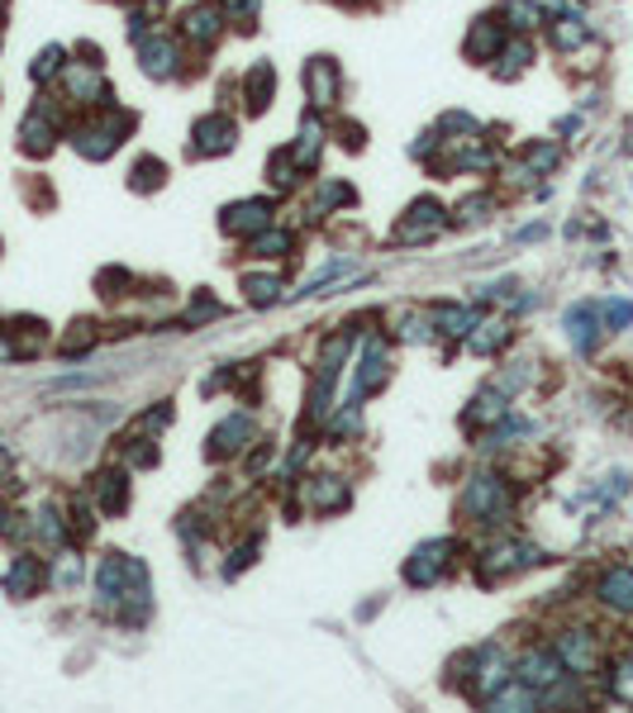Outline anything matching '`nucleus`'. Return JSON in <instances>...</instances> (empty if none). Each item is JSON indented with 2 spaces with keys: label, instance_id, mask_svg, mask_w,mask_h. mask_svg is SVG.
<instances>
[{
  "label": "nucleus",
  "instance_id": "obj_1",
  "mask_svg": "<svg viewBox=\"0 0 633 713\" xmlns=\"http://www.w3.org/2000/svg\"><path fill=\"white\" fill-rule=\"evenodd\" d=\"M134 124H138L134 109H124V105H115V101H105L101 109H86L82 119H72V124H68V143L86 157V162H105V157H115L120 143L134 134Z\"/></svg>",
  "mask_w": 633,
  "mask_h": 713
},
{
  "label": "nucleus",
  "instance_id": "obj_2",
  "mask_svg": "<svg viewBox=\"0 0 633 713\" xmlns=\"http://www.w3.org/2000/svg\"><path fill=\"white\" fill-rule=\"evenodd\" d=\"M463 518L467 523H486V528H500V523H510V514H515V485L505 481V475H496V471H477L467 481V490H463Z\"/></svg>",
  "mask_w": 633,
  "mask_h": 713
},
{
  "label": "nucleus",
  "instance_id": "obj_3",
  "mask_svg": "<svg viewBox=\"0 0 633 713\" xmlns=\"http://www.w3.org/2000/svg\"><path fill=\"white\" fill-rule=\"evenodd\" d=\"M68 109H62L53 95H39L34 105L24 109V119H20V153L29 157H49L58 148V138H68Z\"/></svg>",
  "mask_w": 633,
  "mask_h": 713
},
{
  "label": "nucleus",
  "instance_id": "obj_4",
  "mask_svg": "<svg viewBox=\"0 0 633 713\" xmlns=\"http://www.w3.org/2000/svg\"><path fill=\"white\" fill-rule=\"evenodd\" d=\"M58 95L68 101L72 109H101L110 101V82H105V67L101 62H62L58 72Z\"/></svg>",
  "mask_w": 633,
  "mask_h": 713
},
{
  "label": "nucleus",
  "instance_id": "obj_5",
  "mask_svg": "<svg viewBox=\"0 0 633 713\" xmlns=\"http://www.w3.org/2000/svg\"><path fill=\"white\" fill-rule=\"evenodd\" d=\"M225 24H229L225 0H191V6H181V14H177V39L205 53V48H215L225 39Z\"/></svg>",
  "mask_w": 633,
  "mask_h": 713
},
{
  "label": "nucleus",
  "instance_id": "obj_6",
  "mask_svg": "<svg viewBox=\"0 0 633 713\" xmlns=\"http://www.w3.org/2000/svg\"><path fill=\"white\" fill-rule=\"evenodd\" d=\"M134 53H138L144 76H153V82H172V76L181 72V62H186V43L172 34V29H153V34H144L134 43Z\"/></svg>",
  "mask_w": 633,
  "mask_h": 713
},
{
  "label": "nucleus",
  "instance_id": "obj_7",
  "mask_svg": "<svg viewBox=\"0 0 633 713\" xmlns=\"http://www.w3.org/2000/svg\"><path fill=\"white\" fill-rule=\"evenodd\" d=\"M538 557H543V552H538L533 543H525V537H505V543L477 552V580L496 585L505 576H515V570H529Z\"/></svg>",
  "mask_w": 633,
  "mask_h": 713
},
{
  "label": "nucleus",
  "instance_id": "obj_8",
  "mask_svg": "<svg viewBox=\"0 0 633 713\" xmlns=\"http://www.w3.org/2000/svg\"><path fill=\"white\" fill-rule=\"evenodd\" d=\"M552 652L562 657L567 675H577V680L600 671V642H595L591 628H562L558 638H552Z\"/></svg>",
  "mask_w": 633,
  "mask_h": 713
},
{
  "label": "nucleus",
  "instance_id": "obj_9",
  "mask_svg": "<svg viewBox=\"0 0 633 713\" xmlns=\"http://www.w3.org/2000/svg\"><path fill=\"white\" fill-rule=\"evenodd\" d=\"M234 143H239V124H234L229 109H210V115H200L191 124L196 157H225V153H234Z\"/></svg>",
  "mask_w": 633,
  "mask_h": 713
},
{
  "label": "nucleus",
  "instance_id": "obj_10",
  "mask_svg": "<svg viewBox=\"0 0 633 713\" xmlns=\"http://www.w3.org/2000/svg\"><path fill=\"white\" fill-rule=\"evenodd\" d=\"M448 566H453V543H448V537H429V543H419L405 557V585L424 590V585H434V580L448 576Z\"/></svg>",
  "mask_w": 633,
  "mask_h": 713
},
{
  "label": "nucleus",
  "instance_id": "obj_11",
  "mask_svg": "<svg viewBox=\"0 0 633 713\" xmlns=\"http://www.w3.org/2000/svg\"><path fill=\"white\" fill-rule=\"evenodd\" d=\"M443 229H448V210H443V200L419 196V200H409V210L401 219V229H395V238H401V243H434Z\"/></svg>",
  "mask_w": 633,
  "mask_h": 713
},
{
  "label": "nucleus",
  "instance_id": "obj_12",
  "mask_svg": "<svg viewBox=\"0 0 633 713\" xmlns=\"http://www.w3.org/2000/svg\"><path fill=\"white\" fill-rule=\"evenodd\" d=\"M510 675L515 671H510V661H505V652L496 642H486V647L471 652V685H467V694H471V700H490V694H496Z\"/></svg>",
  "mask_w": 633,
  "mask_h": 713
},
{
  "label": "nucleus",
  "instance_id": "obj_13",
  "mask_svg": "<svg viewBox=\"0 0 633 713\" xmlns=\"http://www.w3.org/2000/svg\"><path fill=\"white\" fill-rule=\"evenodd\" d=\"M277 219V200H267V196H258V200H234L225 214H219V229H225L229 238H252V233H262L267 224Z\"/></svg>",
  "mask_w": 633,
  "mask_h": 713
},
{
  "label": "nucleus",
  "instance_id": "obj_14",
  "mask_svg": "<svg viewBox=\"0 0 633 713\" xmlns=\"http://www.w3.org/2000/svg\"><path fill=\"white\" fill-rule=\"evenodd\" d=\"M252 433H258V419H252L248 409H239V415H229V419H219L210 428V457H215V462H229V457H239L248 448Z\"/></svg>",
  "mask_w": 633,
  "mask_h": 713
},
{
  "label": "nucleus",
  "instance_id": "obj_15",
  "mask_svg": "<svg viewBox=\"0 0 633 713\" xmlns=\"http://www.w3.org/2000/svg\"><path fill=\"white\" fill-rule=\"evenodd\" d=\"M339 86H343V76H339V62L334 57H310L305 62V101L310 109H334L339 105Z\"/></svg>",
  "mask_w": 633,
  "mask_h": 713
},
{
  "label": "nucleus",
  "instance_id": "obj_16",
  "mask_svg": "<svg viewBox=\"0 0 633 713\" xmlns=\"http://www.w3.org/2000/svg\"><path fill=\"white\" fill-rule=\"evenodd\" d=\"M515 675L525 680V685H533L538 694H543V690H552V685H558V680L567 675V665H562V657L552 652V647H529V652L515 661Z\"/></svg>",
  "mask_w": 633,
  "mask_h": 713
},
{
  "label": "nucleus",
  "instance_id": "obj_17",
  "mask_svg": "<svg viewBox=\"0 0 633 713\" xmlns=\"http://www.w3.org/2000/svg\"><path fill=\"white\" fill-rule=\"evenodd\" d=\"M505 39H510V29H505V20H500V14H481V20L467 29V39H463V53H467L471 62H477V67H481V62L490 67V62H496V53L505 48Z\"/></svg>",
  "mask_w": 633,
  "mask_h": 713
},
{
  "label": "nucleus",
  "instance_id": "obj_18",
  "mask_svg": "<svg viewBox=\"0 0 633 713\" xmlns=\"http://www.w3.org/2000/svg\"><path fill=\"white\" fill-rule=\"evenodd\" d=\"M91 504H96L101 514L120 518L124 510H129V471L110 466V471H96V475H91Z\"/></svg>",
  "mask_w": 633,
  "mask_h": 713
},
{
  "label": "nucleus",
  "instance_id": "obj_19",
  "mask_svg": "<svg viewBox=\"0 0 633 713\" xmlns=\"http://www.w3.org/2000/svg\"><path fill=\"white\" fill-rule=\"evenodd\" d=\"M43 585H49V566H43V557L20 552L6 570V595L10 599H34V595H43Z\"/></svg>",
  "mask_w": 633,
  "mask_h": 713
},
{
  "label": "nucleus",
  "instance_id": "obj_20",
  "mask_svg": "<svg viewBox=\"0 0 633 713\" xmlns=\"http://www.w3.org/2000/svg\"><path fill=\"white\" fill-rule=\"evenodd\" d=\"M543 29H548V43H552V53H581V48L595 39V29L585 24V14H577V10H562V14H552V20H548Z\"/></svg>",
  "mask_w": 633,
  "mask_h": 713
},
{
  "label": "nucleus",
  "instance_id": "obj_21",
  "mask_svg": "<svg viewBox=\"0 0 633 713\" xmlns=\"http://www.w3.org/2000/svg\"><path fill=\"white\" fill-rule=\"evenodd\" d=\"M324 143H329V124L320 119V109H310V115L300 119L295 138H291L295 167H300V171H314V162H320V153H324Z\"/></svg>",
  "mask_w": 633,
  "mask_h": 713
},
{
  "label": "nucleus",
  "instance_id": "obj_22",
  "mask_svg": "<svg viewBox=\"0 0 633 713\" xmlns=\"http://www.w3.org/2000/svg\"><path fill=\"white\" fill-rule=\"evenodd\" d=\"M562 328H567V338H572L577 353L591 357L595 343H600V328H605V319H600V305H572L562 314Z\"/></svg>",
  "mask_w": 633,
  "mask_h": 713
},
{
  "label": "nucleus",
  "instance_id": "obj_23",
  "mask_svg": "<svg viewBox=\"0 0 633 713\" xmlns=\"http://www.w3.org/2000/svg\"><path fill=\"white\" fill-rule=\"evenodd\" d=\"M272 101H277V67L267 57H258L243 72V105H248V115H267Z\"/></svg>",
  "mask_w": 633,
  "mask_h": 713
},
{
  "label": "nucleus",
  "instance_id": "obj_24",
  "mask_svg": "<svg viewBox=\"0 0 633 713\" xmlns=\"http://www.w3.org/2000/svg\"><path fill=\"white\" fill-rule=\"evenodd\" d=\"M595 599L614 614H633V566H610L595 585Z\"/></svg>",
  "mask_w": 633,
  "mask_h": 713
},
{
  "label": "nucleus",
  "instance_id": "obj_25",
  "mask_svg": "<svg viewBox=\"0 0 633 713\" xmlns=\"http://www.w3.org/2000/svg\"><path fill=\"white\" fill-rule=\"evenodd\" d=\"M505 415H510V395H505L500 386H486V390L471 395L463 423L467 428H490V423H505Z\"/></svg>",
  "mask_w": 633,
  "mask_h": 713
},
{
  "label": "nucleus",
  "instance_id": "obj_26",
  "mask_svg": "<svg viewBox=\"0 0 633 713\" xmlns=\"http://www.w3.org/2000/svg\"><path fill=\"white\" fill-rule=\"evenodd\" d=\"M391 376V361H386V343L382 338H372L367 343V353H362L357 361V386H353V405H362V395H372L382 380Z\"/></svg>",
  "mask_w": 633,
  "mask_h": 713
},
{
  "label": "nucleus",
  "instance_id": "obj_27",
  "mask_svg": "<svg viewBox=\"0 0 633 713\" xmlns=\"http://www.w3.org/2000/svg\"><path fill=\"white\" fill-rule=\"evenodd\" d=\"M500 20H505V29H510V34H538V29L548 24V10L538 6V0H500Z\"/></svg>",
  "mask_w": 633,
  "mask_h": 713
},
{
  "label": "nucleus",
  "instance_id": "obj_28",
  "mask_svg": "<svg viewBox=\"0 0 633 713\" xmlns=\"http://www.w3.org/2000/svg\"><path fill=\"white\" fill-rule=\"evenodd\" d=\"M533 62V43H529V34H510L505 39V48L496 53V62H490V72L500 76V82H515L519 72H525Z\"/></svg>",
  "mask_w": 633,
  "mask_h": 713
},
{
  "label": "nucleus",
  "instance_id": "obj_29",
  "mask_svg": "<svg viewBox=\"0 0 633 713\" xmlns=\"http://www.w3.org/2000/svg\"><path fill=\"white\" fill-rule=\"evenodd\" d=\"M515 338V328L510 324H505V319H477V324H471L467 328V347H471V353H477V357H496L500 353V347L505 343H510Z\"/></svg>",
  "mask_w": 633,
  "mask_h": 713
},
{
  "label": "nucleus",
  "instance_id": "obj_30",
  "mask_svg": "<svg viewBox=\"0 0 633 713\" xmlns=\"http://www.w3.org/2000/svg\"><path fill=\"white\" fill-rule=\"evenodd\" d=\"M347 500H353V495H347V485H343V475H314V481H310V504H314V510H347Z\"/></svg>",
  "mask_w": 633,
  "mask_h": 713
},
{
  "label": "nucleus",
  "instance_id": "obj_31",
  "mask_svg": "<svg viewBox=\"0 0 633 713\" xmlns=\"http://www.w3.org/2000/svg\"><path fill=\"white\" fill-rule=\"evenodd\" d=\"M291 248H295V238H291L287 229H277V224H267L262 233L248 238V252H252V258H291Z\"/></svg>",
  "mask_w": 633,
  "mask_h": 713
},
{
  "label": "nucleus",
  "instance_id": "obj_32",
  "mask_svg": "<svg viewBox=\"0 0 633 713\" xmlns=\"http://www.w3.org/2000/svg\"><path fill=\"white\" fill-rule=\"evenodd\" d=\"M243 295L252 310H267V305H277V300H287V281L281 276H243Z\"/></svg>",
  "mask_w": 633,
  "mask_h": 713
},
{
  "label": "nucleus",
  "instance_id": "obj_33",
  "mask_svg": "<svg viewBox=\"0 0 633 713\" xmlns=\"http://www.w3.org/2000/svg\"><path fill=\"white\" fill-rule=\"evenodd\" d=\"M29 528H34V533H39L49 547H62V543H68V537H72V528H68V518H62L58 504H43V510L34 514V523H29Z\"/></svg>",
  "mask_w": 633,
  "mask_h": 713
},
{
  "label": "nucleus",
  "instance_id": "obj_34",
  "mask_svg": "<svg viewBox=\"0 0 633 713\" xmlns=\"http://www.w3.org/2000/svg\"><path fill=\"white\" fill-rule=\"evenodd\" d=\"M519 162L533 167L538 177H543V171H558L562 148H558V143H548V138H533V143H525V148H519Z\"/></svg>",
  "mask_w": 633,
  "mask_h": 713
},
{
  "label": "nucleus",
  "instance_id": "obj_35",
  "mask_svg": "<svg viewBox=\"0 0 633 713\" xmlns=\"http://www.w3.org/2000/svg\"><path fill=\"white\" fill-rule=\"evenodd\" d=\"M62 62H68V48H62V43H49V48H43V53L34 57V67H29V76H34V86H49V82H58Z\"/></svg>",
  "mask_w": 633,
  "mask_h": 713
},
{
  "label": "nucleus",
  "instance_id": "obj_36",
  "mask_svg": "<svg viewBox=\"0 0 633 713\" xmlns=\"http://www.w3.org/2000/svg\"><path fill=\"white\" fill-rule=\"evenodd\" d=\"M477 324V310H463V305H443L434 314V328L448 333V338H467V328Z\"/></svg>",
  "mask_w": 633,
  "mask_h": 713
},
{
  "label": "nucleus",
  "instance_id": "obj_37",
  "mask_svg": "<svg viewBox=\"0 0 633 713\" xmlns=\"http://www.w3.org/2000/svg\"><path fill=\"white\" fill-rule=\"evenodd\" d=\"M314 200H320V205H314L310 214H320V210H347V205L357 200V190L347 186V181H320V190H314Z\"/></svg>",
  "mask_w": 633,
  "mask_h": 713
},
{
  "label": "nucleus",
  "instance_id": "obj_38",
  "mask_svg": "<svg viewBox=\"0 0 633 713\" xmlns=\"http://www.w3.org/2000/svg\"><path fill=\"white\" fill-rule=\"evenodd\" d=\"M353 272H357L353 262H329L324 272H314V276L305 281V291H295V295H320V291H329V285H339L343 276H353Z\"/></svg>",
  "mask_w": 633,
  "mask_h": 713
},
{
  "label": "nucleus",
  "instance_id": "obj_39",
  "mask_svg": "<svg viewBox=\"0 0 633 713\" xmlns=\"http://www.w3.org/2000/svg\"><path fill=\"white\" fill-rule=\"evenodd\" d=\"M267 177H272V186H277V190H287V186H295V177H300V167H295V157H291V148H277V153H272V162H267Z\"/></svg>",
  "mask_w": 633,
  "mask_h": 713
},
{
  "label": "nucleus",
  "instance_id": "obj_40",
  "mask_svg": "<svg viewBox=\"0 0 633 713\" xmlns=\"http://www.w3.org/2000/svg\"><path fill=\"white\" fill-rule=\"evenodd\" d=\"M163 177H167V167L157 162V157H144V162H134L129 186H134V190H157V186H163Z\"/></svg>",
  "mask_w": 633,
  "mask_h": 713
},
{
  "label": "nucleus",
  "instance_id": "obj_41",
  "mask_svg": "<svg viewBox=\"0 0 633 713\" xmlns=\"http://www.w3.org/2000/svg\"><path fill=\"white\" fill-rule=\"evenodd\" d=\"M91 347H96V328H91V324H72V333L58 343V353L62 357H82V353H91Z\"/></svg>",
  "mask_w": 633,
  "mask_h": 713
},
{
  "label": "nucleus",
  "instance_id": "obj_42",
  "mask_svg": "<svg viewBox=\"0 0 633 713\" xmlns=\"http://www.w3.org/2000/svg\"><path fill=\"white\" fill-rule=\"evenodd\" d=\"M610 690H614V700L633 704V652L614 661V671H610Z\"/></svg>",
  "mask_w": 633,
  "mask_h": 713
},
{
  "label": "nucleus",
  "instance_id": "obj_43",
  "mask_svg": "<svg viewBox=\"0 0 633 713\" xmlns=\"http://www.w3.org/2000/svg\"><path fill=\"white\" fill-rule=\"evenodd\" d=\"M219 314H225V310H219L215 295H196V305L181 314V328H196V324H205V319H219Z\"/></svg>",
  "mask_w": 633,
  "mask_h": 713
},
{
  "label": "nucleus",
  "instance_id": "obj_44",
  "mask_svg": "<svg viewBox=\"0 0 633 713\" xmlns=\"http://www.w3.org/2000/svg\"><path fill=\"white\" fill-rule=\"evenodd\" d=\"M600 319H605L614 333H624V328H633V305L629 300H605V305H600Z\"/></svg>",
  "mask_w": 633,
  "mask_h": 713
},
{
  "label": "nucleus",
  "instance_id": "obj_45",
  "mask_svg": "<svg viewBox=\"0 0 633 713\" xmlns=\"http://www.w3.org/2000/svg\"><path fill=\"white\" fill-rule=\"evenodd\" d=\"M49 580H58L62 590H72V585L82 580V557H76V552H62V562L49 570Z\"/></svg>",
  "mask_w": 633,
  "mask_h": 713
},
{
  "label": "nucleus",
  "instance_id": "obj_46",
  "mask_svg": "<svg viewBox=\"0 0 633 713\" xmlns=\"http://www.w3.org/2000/svg\"><path fill=\"white\" fill-rule=\"evenodd\" d=\"M486 219H490V200H486V196H471V200L457 205V219H453V224H486Z\"/></svg>",
  "mask_w": 633,
  "mask_h": 713
},
{
  "label": "nucleus",
  "instance_id": "obj_47",
  "mask_svg": "<svg viewBox=\"0 0 633 713\" xmlns=\"http://www.w3.org/2000/svg\"><path fill=\"white\" fill-rule=\"evenodd\" d=\"M129 466H157V448H153V438L148 433H138V438H129Z\"/></svg>",
  "mask_w": 633,
  "mask_h": 713
},
{
  "label": "nucleus",
  "instance_id": "obj_48",
  "mask_svg": "<svg viewBox=\"0 0 633 713\" xmlns=\"http://www.w3.org/2000/svg\"><path fill=\"white\" fill-rule=\"evenodd\" d=\"M429 333H438V328L424 319V314H405V319H401V338L405 343H429Z\"/></svg>",
  "mask_w": 633,
  "mask_h": 713
},
{
  "label": "nucleus",
  "instance_id": "obj_49",
  "mask_svg": "<svg viewBox=\"0 0 633 713\" xmlns=\"http://www.w3.org/2000/svg\"><path fill=\"white\" fill-rule=\"evenodd\" d=\"M167 419H172V405L163 400V405H157V409H148V415L138 419V428H144V433H157V428H167Z\"/></svg>",
  "mask_w": 633,
  "mask_h": 713
},
{
  "label": "nucleus",
  "instance_id": "obj_50",
  "mask_svg": "<svg viewBox=\"0 0 633 713\" xmlns=\"http://www.w3.org/2000/svg\"><path fill=\"white\" fill-rule=\"evenodd\" d=\"M496 386H500L505 395H510V390H519V386H529V367H525V361H519V367H510V371H505V376L496 380Z\"/></svg>",
  "mask_w": 633,
  "mask_h": 713
},
{
  "label": "nucleus",
  "instance_id": "obj_51",
  "mask_svg": "<svg viewBox=\"0 0 633 713\" xmlns=\"http://www.w3.org/2000/svg\"><path fill=\"white\" fill-rule=\"evenodd\" d=\"M225 10H229V20H252L262 10V0H225Z\"/></svg>",
  "mask_w": 633,
  "mask_h": 713
},
{
  "label": "nucleus",
  "instance_id": "obj_52",
  "mask_svg": "<svg viewBox=\"0 0 633 713\" xmlns=\"http://www.w3.org/2000/svg\"><path fill=\"white\" fill-rule=\"evenodd\" d=\"M252 557H258V547H248V543H243V547H239V552H234V562H229V566H225V570H229V576H239V570H243V566H248V562H252Z\"/></svg>",
  "mask_w": 633,
  "mask_h": 713
},
{
  "label": "nucleus",
  "instance_id": "obj_53",
  "mask_svg": "<svg viewBox=\"0 0 633 713\" xmlns=\"http://www.w3.org/2000/svg\"><path fill=\"white\" fill-rule=\"evenodd\" d=\"M0 361H14V343H10V328L0 324Z\"/></svg>",
  "mask_w": 633,
  "mask_h": 713
},
{
  "label": "nucleus",
  "instance_id": "obj_54",
  "mask_svg": "<svg viewBox=\"0 0 633 713\" xmlns=\"http://www.w3.org/2000/svg\"><path fill=\"white\" fill-rule=\"evenodd\" d=\"M343 148H362V129H357V124H343Z\"/></svg>",
  "mask_w": 633,
  "mask_h": 713
},
{
  "label": "nucleus",
  "instance_id": "obj_55",
  "mask_svg": "<svg viewBox=\"0 0 633 713\" xmlns=\"http://www.w3.org/2000/svg\"><path fill=\"white\" fill-rule=\"evenodd\" d=\"M538 6H543L548 14H562V10H567V0H538Z\"/></svg>",
  "mask_w": 633,
  "mask_h": 713
},
{
  "label": "nucleus",
  "instance_id": "obj_56",
  "mask_svg": "<svg viewBox=\"0 0 633 713\" xmlns=\"http://www.w3.org/2000/svg\"><path fill=\"white\" fill-rule=\"evenodd\" d=\"M6 10H10V0H0V24H6Z\"/></svg>",
  "mask_w": 633,
  "mask_h": 713
}]
</instances>
